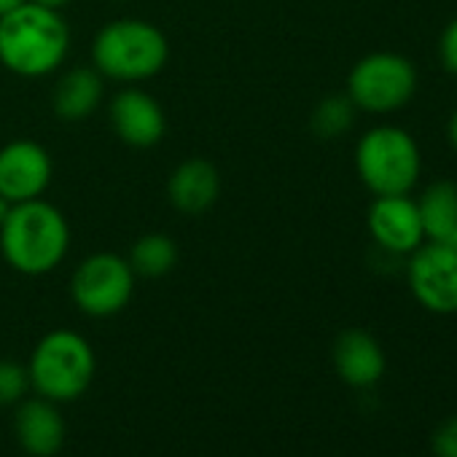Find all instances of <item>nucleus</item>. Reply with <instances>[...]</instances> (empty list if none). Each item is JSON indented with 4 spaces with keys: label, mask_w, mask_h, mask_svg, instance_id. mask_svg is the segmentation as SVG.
Returning a JSON list of instances; mask_svg holds the SVG:
<instances>
[{
    "label": "nucleus",
    "mask_w": 457,
    "mask_h": 457,
    "mask_svg": "<svg viewBox=\"0 0 457 457\" xmlns=\"http://www.w3.org/2000/svg\"><path fill=\"white\" fill-rule=\"evenodd\" d=\"M71 28L62 14L33 0L0 17V65L22 79H44L62 68Z\"/></svg>",
    "instance_id": "obj_1"
},
{
    "label": "nucleus",
    "mask_w": 457,
    "mask_h": 457,
    "mask_svg": "<svg viewBox=\"0 0 457 457\" xmlns=\"http://www.w3.org/2000/svg\"><path fill=\"white\" fill-rule=\"evenodd\" d=\"M71 251V226L60 207L30 199L12 207L0 226V253L6 264L28 278L54 272Z\"/></svg>",
    "instance_id": "obj_2"
},
{
    "label": "nucleus",
    "mask_w": 457,
    "mask_h": 457,
    "mask_svg": "<svg viewBox=\"0 0 457 457\" xmlns=\"http://www.w3.org/2000/svg\"><path fill=\"white\" fill-rule=\"evenodd\" d=\"M167 60L170 44L164 33L145 20H113L103 25L92 41V68L111 81H148L164 71Z\"/></svg>",
    "instance_id": "obj_3"
},
{
    "label": "nucleus",
    "mask_w": 457,
    "mask_h": 457,
    "mask_svg": "<svg viewBox=\"0 0 457 457\" xmlns=\"http://www.w3.org/2000/svg\"><path fill=\"white\" fill-rule=\"evenodd\" d=\"M97 358L92 345L71 328H54L36 345L28 377L41 398L68 403L81 398L95 379Z\"/></svg>",
    "instance_id": "obj_4"
},
{
    "label": "nucleus",
    "mask_w": 457,
    "mask_h": 457,
    "mask_svg": "<svg viewBox=\"0 0 457 457\" xmlns=\"http://www.w3.org/2000/svg\"><path fill=\"white\" fill-rule=\"evenodd\" d=\"M355 172L374 196L411 194L422 175L420 145L403 127H371L355 145Z\"/></svg>",
    "instance_id": "obj_5"
},
{
    "label": "nucleus",
    "mask_w": 457,
    "mask_h": 457,
    "mask_svg": "<svg viewBox=\"0 0 457 457\" xmlns=\"http://www.w3.org/2000/svg\"><path fill=\"white\" fill-rule=\"evenodd\" d=\"M417 68L395 52H371L361 57L347 76V97L371 116H390L409 105L417 92Z\"/></svg>",
    "instance_id": "obj_6"
},
{
    "label": "nucleus",
    "mask_w": 457,
    "mask_h": 457,
    "mask_svg": "<svg viewBox=\"0 0 457 457\" xmlns=\"http://www.w3.org/2000/svg\"><path fill=\"white\" fill-rule=\"evenodd\" d=\"M135 294V272L119 253L87 256L71 280V296L76 307L89 318L119 315Z\"/></svg>",
    "instance_id": "obj_7"
},
{
    "label": "nucleus",
    "mask_w": 457,
    "mask_h": 457,
    "mask_svg": "<svg viewBox=\"0 0 457 457\" xmlns=\"http://www.w3.org/2000/svg\"><path fill=\"white\" fill-rule=\"evenodd\" d=\"M406 283L414 302L433 315L457 312V253L425 240L406 256Z\"/></svg>",
    "instance_id": "obj_8"
},
{
    "label": "nucleus",
    "mask_w": 457,
    "mask_h": 457,
    "mask_svg": "<svg viewBox=\"0 0 457 457\" xmlns=\"http://www.w3.org/2000/svg\"><path fill=\"white\" fill-rule=\"evenodd\" d=\"M366 226L374 245L393 259H406L425 243L417 199L409 194L374 196L366 212Z\"/></svg>",
    "instance_id": "obj_9"
},
{
    "label": "nucleus",
    "mask_w": 457,
    "mask_h": 457,
    "mask_svg": "<svg viewBox=\"0 0 457 457\" xmlns=\"http://www.w3.org/2000/svg\"><path fill=\"white\" fill-rule=\"evenodd\" d=\"M54 175L49 151L36 140H12L0 148V196L12 204L41 199Z\"/></svg>",
    "instance_id": "obj_10"
},
{
    "label": "nucleus",
    "mask_w": 457,
    "mask_h": 457,
    "mask_svg": "<svg viewBox=\"0 0 457 457\" xmlns=\"http://www.w3.org/2000/svg\"><path fill=\"white\" fill-rule=\"evenodd\" d=\"M111 127L129 148H154L167 132V116L156 97L143 89H121L108 108Z\"/></svg>",
    "instance_id": "obj_11"
},
{
    "label": "nucleus",
    "mask_w": 457,
    "mask_h": 457,
    "mask_svg": "<svg viewBox=\"0 0 457 457\" xmlns=\"http://www.w3.org/2000/svg\"><path fill=\"white\" fill-rule=\"evenodd\" d=\"M385 350L363 328H347L334 342V369L350 387H374L385 374Z\"/></svg>",
    "instance_id": "obj_12"
},
{
    "label": "nucleus",
    "mask_w": 457,
    "mask_h": 457,
    "mask_svg": "<svg viewBox=\"0 0 457 457\" xmlns=\"http://www.w3.org/2000/svg\"><path fill=\"white\" fill-rule=\"evenodd\" d=\"M220 196V172L207 159H186L167 178V199L183 215L207 212Z\"/></svg>",
    "instance_id": "obj_13"
},
{
    "label": "nucleus",
    "mask_w": 457,
    "mask_h": 457,
    "mask_svg": "<svg viewBox=\"0 0 457 457\" xmlns=\"http://www.w3.org/2000/svg\"><path fill=\"white\" fill-rule=\"evenodd\" d=\"M14 430L20 446L33 457H52L65 444V420L54 401L49 398H30L17 403Z\"/></svg>",
    "instance_id": "obj_14"
},
{
    "label": "nucleus",
    "mask_w": 457,
    "mask_h": 457,
    "mask_svg": "<svg viewBox=\"0 0 457 457\" xmlns=\"http://www.w3.org/2000/svg\"><path fill=\"white\" fill-rule=\"evenodd\" d=\"M105 79L89 68V65H79L71 68L60 76L57 87H54V97H52V108L62 121H84L89 119L100 103H103V92H105Z\"/></svg>",
    "instance_id": "obj_15"
},
{
    "label": "nucleus",
    "mask_w": 457,
    "mask_h": 457,
    "mask_svg": "<svg viewBox=\"0 0 457 457\" xmlns=\"http://www.w3.org/2000/svg\"><path fill=\"white\" fill-rule=\"evenodd\" d=\"M417 210L422 218L425 240H441L452 228H457V183L454 180H433L422 188L417 199Z\"/></svg>",
    "instance_id": "obj_16"
},
{
    "label": "nucleus",
    "mask_w": 457,
    "mask_h": 457,
    "mask_svg": "<svg viewBox=\"0 0 457 457\" xmlns=\"http://www.w3.org/2000/svg\"><path fill=\"white\" fill-rule=\"evenodd\" d=\"M127 262H129L135 278L159 280V278H164V275H170L175 270L178 245L164 232H148V235L135 240V245L129 248Z\"/></svg>",
    "instance_id": "obj_17"
},
{
    "label": "nucleus",
    "mask_w": 457,
    "mask_h": 457,
    "mask_svg": "<svg viewBox=\"0 0 457 457\" xmlns=\"http://www.w3.org/2000/svg\"><path fill=\"white\" fill-rule=\"evenodd\" d=\"M355 113H358V108L353 105V100L347 95L326 97L312 111V129L318 137H326V140L342 137L355 124Z\"/></svg>",
    "instance_id": "obj_18"
},
{
    "label": "nucleus",
    "mask_w": 457,
    "mask_h": 457,
    "mask_svg": "<svg viewBox=\"0 0 457 457\" xmlns=\"http://www.w3.org/2000/svg\"><path fill=\"white\" fill-rule=\"evenodd\" d=\"M30 387L28 369L17 361H0V409L14 406L25 398Z\"/></svg>",
    "instance_id": "obj_19"
},
{
    "label": "nucleus",
    "mask_w": 457,
    "mask_h": 457,
    "mask_svg": "<svg viewBox=\"0 0 457 457\" xmlns=\"http://www.w3.org/2000/svg\"><path fill=\"white\" fill-rule=\"evenodd\" d=\"M438 60H441L444 71L457 79V17L441 30V38H438Z\"/></svg>",
    "instance_id": "obj_20"
},
{
    "label": "nucleus",
    "mask_w": 457,
    "mask_h": 457,
    "mask_svg": "<svg viewBox=\"0 0 457 457\" xmlns=\"http://www.w3.org/2000/svg\"><path fill=\"white\" fill-rule=\"evenodd\" d=\"M433 454L436 457H457V417H449L436 428Z\"/></svg>",
    "instance_id": "obj_21"
},
{
    "label": "nucleus",
    "mask_w": 457,
    "mask_h": 457,
    "mask_svg": "<svg viewBox=\"0 0 457 457\" xmlns=\"http://www.w3.org/2000/svg\"><path fill=\"white\" fill-rule=\"evenodd\" d=\"M446 137H449V145L457 151V108H454V113L449 116V124H446Z\"/></svg>",
    "instance_id": "obj_22"
},
{
    "label": "nucleus",
    "mask_w": 457,
    "mask_h": 457,
    "mask_svg": "<svg viewBox=\"0 0 457 457\" xmlns=\"http://www.w3.org/2000/svg\"><path fill=\"white\" fill-rule=\"evenodd\" d=\"M433 243V240H430ZM438 245H444V248H449V251H454L457 253V228H452V232L446 235V237H441V240H436Z\"/></svg>",
    "instance_id": "obj_23"
},
{
    "label": "nucleus",
    "mask_w": 457,
    "mask_h": 457,
    "mask_svg": "<svg viewBox=\"0 0 457 457\" xmlns=\"http://www.w3.org/2000/svg\"><path fill=\"white\" fill-rule=\"evenodd\" d=\"M33 4H38V6H46V9H54V12H62L71 0H33Z\"/></svg>",
    "instance_id": "obj_24"
},
{
    "label": "nucleus",
    "mask_w": 457,
    "mask_h": 457,
    "mask_svg": "<svg viewBox=\"0 0 457 457\" xmlns=\"http://www.w3.org/2000/svg\"><path fill=\"white\" fill-rule=\"evenodd\" d=\"M25 0H0V17L4 14H9V12H14L17 6H22Z\"/></svg>",
    "instance_id": "obj_25"
},
{
    "label": "nucleus",
    "mask_w": 457,
    "mask_h": 457,
    "mask_svg": "<svg viewBox=\"0 0 457 457\" xmlns=\"http://www.w3.org/2000/svg\"><path fill=\"white\" fill-rule=\"evenodd\" d=\"M12 207H14V204H12V202H9L6 196H0V226H4V220L9 218Z\"/></svg>",
    "instance_id": "obj_26"
}]
</instances>
